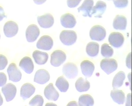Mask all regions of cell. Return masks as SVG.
<instances>
[{
  "label": "cell",
  "mask_w": 132,
  "mask_h": 106,
  "mask_svg": "<svg viewBox=\"0 0 132 106\" xmlns=\"http://www.w3.org/2000/svg\"><path fill=\"white\" fill-rule=\"evenodd\" d=\"M60 39L61 41L64 45L71 46L76 41L77 34L72 30H64L61 33Z\"/></svg>",
  "instance_id": "6da1fadb"
},
{
  "label": "cell",
  "mask_w": 132,
  "mask_h": 106,
  "mask_svg": "<svg viewBox=\"0 0 132 106\" xmlns=\"http://www.w3.org/2000/svg\"><path fill=\"white\" fill-rule=\"evenodd\" d=\"M106 35L105 28L100 25L94 26L90 30V37L93 40L102 41L105 39Z\"/></svg>",
  "instance_id": "7a4b0ae2"
},
{
  "label": "cell",
  "mask_w": 132,
  "mask_h": 106,
  "mask_svg": "<svg viewBox=\"0 0 132 106\" xmlns=\"http://www.w3.org/2000/svg\"><path fill=\"white\" fill-rule=\"evenodd\" d=\"M100 66L101 69L107 74H109L117 69L118 64L114 59L105 58L101 62Z\"/></svg>",
  "instance_id": "3957f363"
},
{
  "label": "cell",
  "mask_w": 132,
  "mask_h": 106,
  "mask_svg": "<svg viewBox=\"0 0 132 106\" xmlns=\"http://www.w3.org/2000/svg\"><path fill=\"white\" fill-rule=\"evenodd\" d=\"M67 56L64 51L57 50L54 51L51 55L50 63L54 67H59L65 62Z\"/></svg>",
  "instance_id": "277c9868"
},
{
  "label": "cell",
  "mask_w": 132,
  "mask_h": 106,
  "mask_svg": "<svg viewBox=\"0 0 132 106\" xmlns=\"http://www.w3.org/2000/svg\"><path fill=\"white\" fill-rule=\"evenodd\" d=\"M62 72L67 78L74 79L78 74V67L74 63L68 62L63 66Z\"/></svg>",
  "instance_id": "5b68a950"
},
{
  "label": "cell",
  "mask_w": 132,
  "mask_h": 106,
  "mask_svg": "<svg viewBox=\"0 0 132 106\" xmlns=\"http://www.w3.org/2000/svg\"><path fill=\"white\" fill-rule=\"evenodd\" d=\"M10 80L14 82H18L21 79L22 74L15 63H10L7 69Z\"/></svg>",
  "instance_id": "8992f818"
},
{
  "label": "cell",
  "mask_w": 132,
  "mask_h": 106,
  "mask_svg": "<svg viewBox=\"0 0 132 106\" xmlns=\"http://www.w3.org/2000/svg\"><path fill=\"white\" fill-rule=\"evenodd\" d=\"M40 34V31L35 24L29 25L26 30V39L28 42H32L37 40Z\"/></svg>",
  "instance_id": "52a82bcc"
},
{
  "label": "cell",
  "mask_w": 132,
  "mask_h": 106,
  "mask_svg": "<svg viewBox=\"0 0 132 106\" xmlns=\"http://www.w3.org/2000/svg\"><path fill=\"white\" fill-rule=\"evenodd\" d=\"M108 41L114 47L119 48L123 46L125 38L123 35L119 32H113L109 36Z\"/></svg>",
  "instance_id": "ba28073f"
},
{
  "label": "cell",
  "mask_w": 132,
  "mask_h": 106,
  "mask_svg": "<svg viewBox=\"0 0 132 106\" xmlns=\"http://www.w3.org/2000/svg\"><path fill=\"white\" fill-rule=\"evenodd\" d=\"M19 31V26L16 22L9 21L5 23L3 27V32L5 36L9 38L13 37Z\"/></svg>",
  "instance_id": "9c48e42d"
},
{
  "label": "cell",
  "mask_w": 132,
  "mask_h": 106,
  "mask_svg": "<svg viewBox=\"0 0 132 106\" xmlns=\"http://www.w3.org/2000/svg\"><path fill=\"white\" fill-rule=\"evenodd\" d=\"M53 46V41L50 36L47 35H43L36 43V47L39 49L45 51L50 50Z\"/></svg>",
  "instance_id": "30bf717a"
},
{
  "label": "cell",
  "mask_w": 132,
  "mask_h": 106,
  "mask_svg": "<svg viewBox=\"0 0 132 106\" xmlns=\"http://www.w3.org/2000/svg\"><path fill=\"white\" fill-rule=\"evenodd\" d=\"M2 92L7 102L11 101L14 99L16 93V87L13 84L9 83L6 84L2 88Z\"/></svg>",
  "instance_id": "8fae6325"
},
{
  "label": "cell",
  "mask_w": 132,
  "mask_h": 106,
  "mask_svg": "<svg viewBox=\"0 0 132 106\" xmlns=\"http://www.w3.org/2000/svg\"><path fill=\"white\" fill-rule=\"evenodd\" d=\"M37 20L40 26L45 28L52 27L54 22V18L50 13H46L41 16H38Z\"/></svg>",
  "instance_id": "7c38bea8"
},
{
  "label": "cell",
  "mask_w": 132,
  "mask_h": 106,
  "mask_svg": "<svg viewBox=\"0 0 132 106\" xmlns=\"http://www.w3.org/2000/svg\"><path fill=\"white\" fill-rule=\"evenodd\" d=\"M50 75L47 71L45 69L38 70L36 73L34 81L40 85H44L49 81Z\"/></svg>",
  "instance_id": "4fadbf2b"
},
{
  "label": "cell",
  "mask_w": 132,
  "mask_h": 106,
  "mask_svg": "<svg viewBox=\"0 0 132 106\" xmlns=\"http://www.w3.org/2000/svg\"><path fill=\"white\" fill-rule=\"evenodd\" d=\"M60 21L62 26L66 28H72L76 24L75 17L69 13L62 15L61 17Z\"/></svg>",
  "instance_id": "5bb4252c"
},
{
  "label": "cell",
  "mask_w": 132,
  "mask_h": 106,
  "mask_svg": "<svg viewBox=\"0 0 132 106\" xmlns=\"http://www.w3.org/2000/svg\"><path fill=\"white\" fill-rule=\"evenodd\" d=\"M19 66L27 73L30 74L34 71V66L32 59L28 56H25L20 61Z\"/></svg>",
  "instance_id": "9a60e30c"
},
{
  "label": "cell",
  "mask_w": 132,
  "mask_h": 106,
  "mask_svg": "<svg viewBox=\"0 0 132 106\" xmlns=\"http://www.w3.org/2000/svg\"><path fill=\"white\" fill-rule=\"evenodd\" d=\"M80 67L82 74L86 77H91L95 70L94 64L88 60L82 61L81 63Z\"/></svg>",
  "instance_id": "2e32d148"
},
{
  "label": "cell",
  "mask_w": 132,
  "mask_h": 106,
  "mask_svg": "<svg viewBox=\"0 0 132 106\" xmlns=\"http://www.w3.org/2000/svg\"><path fill=\"white\" fill-rule=\"evenodd\" d=\"M106 8V4L102 1H98L96 5L93 7L91 11V16L93 15L96 18H102V15L105 11Z\"/></svg>",
  "instance_id": "e0dca14e"
},
{
  "label": "cell",
  "mask_w": 132,
  "mask_h": 106,
  "mask_svg": "<svg viewBox=\"0 0 132 106\" xmlns=\"http://www.w3.org/2000/svg\"><path fill=\"white\" fill-rule=\"evenodd\" d=\"M45 97L48 100L56 101L59 97V93L54 87L53 83H50L44 90Z\"/></svg>",
  "instance_id": "ac0fdd59"
},
{
  "label": "cell",
  "mask_w": 132,
  "mask_h": 106,
  "mask_svg": "<svg viewBox=\"0 0 132 106\" xmlns=\"http://www.w3.org/2000/svg\"><path fill=\"white\" fill-rule=\"evenodd\" d=\"M35 91V88L32 85L27 83L22 85L21 88L20 96L24 100L29 99Z\"/></svg>",
  "instance_id": "d6986e66"
},
{
  "label": "cell",
  "mask_w": 132,
  "mask_h": 106,
  "mask_svg": "<svg viewBox=\"0 0 132 106\" xmlns=\"http://www.w3.org/2000/svg\"><path fill=\"white\" fill-rule=\"evenodd\" d=\"M94 4V2L93 1L86 0L84 1L81 6L78 9V12L80 13L82 12L83 13L82 16L84 17L89 16L92 17L90 14Z\"/></svg>",
  "instance_id": "ffe728a7"
},
{
  "label": "cell",
  "mask_w": 132,
  "mask_h": 106,
  "mask_svg": "<svg viewBox=\"0 0 132 106\" xmlns=\"http://www.w3.org/2000/svg\"><path fill=\"white\" fill-rule=\"evenodd\" d=\"M32 56L35 63L39 65H44L47 62L48 59L47 53L38 50L33 52Z\"/></svg>",
  "instance_id": "44dd1931"
},
{
  "label": "cell",
  "mask_w": 132,
  "mask_h": 106,
  "mask_svg": "<svg viewBox=\"0 0 132 106\" xmlns=\"http://www.w3.org/2000/svg\"><path fill=\"white\" fill-rule=\"evenodd\" d=\"M127 25V19L125 16L118 15L114 19L113 28L116 30H125Z\"/></svg>",
  "instance_id": "7402d4cb"
},
{
  "label": "cell",
  "mask_w": 132,
  "mask_h": 106,
  "mask_svg": "<svg viewBox=\"0 0 132 106\" xmlns=\"http://www.w3.org/2000/svg\"><path fill=\"white\" fill-rule=\"evenodd\" d=\"M111 96L114 101L119 104H123L125 101V95L122 90L114 89L111 91Z\"/></svg>",
  "instance_id": "603a6c76"
},
{
  "label": "cell",
  "mask_w": 132,
  "mask_h": 106,
  "mask_svg": "<svg viewBox=\"0 0 132 106\" xmlns=\"http://www.w3.org/2000/svg\"><path fill=\"white\" fill-rule=\"evenodd\" d=\"M75 87L78 92H86L88 91L90 87V82L87 79L82 77H80L75 83Z\"/></svg>",
  "instance_id": "cb8c5ba5"
},
{
  "label": "cell",
  "mask_w": 132,
  "mask_h": 106,
  "mask_svg": "<svg viewBox=\"0 0 132 106\" xmlns=\"http://www.w3.org/2000/svg\"><path fill=\"white\" fill-rule=\"evenodd\" d=\"M126 78V75L123 71H120L116 74L112 82V87L114 89H116L123 85Z\"/></svg>",
  "instance_id": "d4e9b609"
},
{
  "label": "cell",
  "mask_w": 132,
  "mask_h": 106,
  "mask_svg": "<svg viewBox=\"0 0 132 106\" xmlns=\"http://www.w3.org/2000/svg\"><path fill=\"white\" fill-rule=\"evenodd\" d=\"M100 46L97 42H91L88 43L86 48V52L91 57L97 56L98 54Z\"/></svg>",
  "instance_id": "484cf974"
},
{
  "label": "cell",
  "mask_w": 132,
  "mask_h": 106,
  "mask_svg": "<svg viewBox=\"0 0 132 106\" xmlns=\"http://www.w3.org/2000/svg\"><path fill=\"white\" fill-rule=\"evenodd\" d=\"M78 103L80 106H93L94 105V100L90 95H82L79 98Z\"/></svg>",
  "instance_id": "4316f807"
},
{
  "label": "cell",
  "mask_w": 132,
  "mask_h": 106,
  "mask_svg": "<svg viewBox=\"0 0 132 106\" xmlns=\"http://www.w3.org/2000/svg\"><path fill=\"white\" fill-rule=\"evenodd\" d=\"M55 86L61 92L64 93L67 92L69 87L68 81L63 76H60L58 78L55 83Z\"/></svg>",
  "instance_id": "83f0119b"
},
{
  "label": "cell",
  "mask_w": 132,
  "mask_h": 106,
  "mask_svg": "<svg viewBox=\"0 0 132 106\" xmlns=\"http://www.w3.org/2000/svg\"><path fill=\"white\" fill-rule=\"evenodd\" d=\"M113 49L108 43H105L101 46V54L102 56L106 58L112 57L113 55Z\"/></svg>",
  "instance_id": "f1b7e54d"
},
{
  "label": "cell",
  "mask_w": 132,
  "mask_h": 106,
  "mask_svg": "<svg viewBox=\"0 0 132 106\" xmlns=\"http://www.w3.org/2000/svg\"><path fill=\"white\" fill-rule=\"evenodd\" d=\"M44 103V100L42 96L37 95L35 96L29 102L31 106H43Z\"/></svg>",
  "instance_id": "f546056e"
},
{
  "label": "cell",
  "mask_w": 132,
  "mask_h": 106,
  "mask_svg": "<svg viewBox=\"0 0 132 106\" xmlns=\"http://www.w3.org/2000/svg\"><path fill=\"white\" fill-rule=\"evenodd\" d=\"M114 4L116 7L119 8H123L127 6L128 5V1L127 0L123 1H113Z\"/></svg>",
  "instance_id": "4dcf8cb0"
},
{
  "label": "cell",
  "mask_w": 132,
  "mask_h": 106,
  "mask_svg": "<svg viewBox=\"0 0 132 106\" xmlns=\"http://www.w3.org/2000/svg\"><path fill=\"white\" fill-rule=\"evenodd\" d=\"M8 64L6 57L2 54H0V70L5 69Z\"/></svg>",
  "instance_id": "1f68e13d"
},
{
  "label": "cell",
  "mask_w": 132,
  "mask_h": 106,
  "mask_svg": "<svg viewBox=\"0 0 132 106\" xmlns=\"http://www.w3.org/2000/svg\"><path fill=\"white\" fill-rule=\"evenodd\" d=\"M7 80L6 75L4 73L0 72V87L5 86Z\"/></svg>",
  "instance_id": "d6a6232c"
},
{
  "label": "cell",
  "mask_w": 132,
  "mask_h": 106,
  "mask_svg": "<svg viewBox=\"0 0 132 106\" xmlns=\"http://www.w3.org/2000/svg\"><path fill=\"white\" fill-rule=\"evenodd\" d=\"M81 1H67V5L70 8L75 7L77 6Z\"/></svg>",
  "instance_id": "836d02e7"
},
{
  "label": "cell",
  "mask_w": 132,
  "mask_h": 106,
  "mask_svg": "<svg viewBox=\"0 0 132 106\" xmlns=\"http://www.w3.org/2000/svg\"><path fill=\"white\" fill-rule=\"evenodd\" d=\"M131 53H129L127 55L126 60L127 66L129 69H131Z\"/></svg>",
  "instance_id": "e575fe53"
},
{
  "label": "cell",
  "mask_w": 132,
  "mask_h": 106,
  "mask_svg": "<svg viewBox=\"0 0 132 106\" xmlns=\"http://www.w3.org/2000/svg\"><path fill=\"white\" fill-rule=\"evenodd\" d=\"M6 17L3 8L0 6V21H1L4 18Z\"/></svg>",
  "instance_id": "d590c367"
},
{
  "label": "cell",
  "mask_w": 132,
  "mask_h": 106,
  "mask_svg": "<svg viewBox=\"0 0 132 106\" xmlns=\"http://www.w3.org/2000/svg\"><path fill=\"white\" fill-rule=\"evenodd\" d=\"M126 106H131V93L127 95Z\"/></svg>",
  "instance_id": "8d00e7d4"
},
{
  "label": "cell",
  "mask_w": 132,
  "mask_h": 106,
  "mask_svg": "<svg viewBox=\"0 0 132 106\" xmlns=\"http://www.w3.org/2000/svg\"><path fill=\"white\" fill-rule=\"evenodd\" d=\"M67 106H80L79 104L77 103V102L75 101H72L70 102L68 104H67Z\"/></svg>",
  "instance_id": "74e56055"
},
{
  "label": "cell",
  "mask_w": 132,
  "mask_h": 106,
  "mask_svg": "<svg viewBox=\"0 0 132 106\" xmlns=\"http://www.w3.org/2000/svg\"><path fill=\"white\" fill-rule=\"evenodd\" d=\"M46 1H34L35 3L37 4H42L43 3L45 2Z\"/></svg>",
  "instance_id": "f35d334b"
},
{
  "label": "cell",
  "mask_w": 132,
  "mask_h": 106,
  "mask_svg": "<svg viewBox=\"0 0 132 106\" xmlns=\"http://www.w3.org/2000/svg\"><path fill=\"white\" fill-rule=\"evenodd\" d=\"M45 106H57L56 104L51 102V103H47L45 105Z\"/></svg>",
  "instance_id": "ab89813d"
},
{
  "label": "cell",
  "mask_w": 132,
  "mask_h": 106,
  "mask_svg": "<svg viewBox=\"0 0 132 106\" xmlns=\"http://www.w3.org/2000/svg\"><path fill=\"white\" fill-rule=\"evenodd\" d=\"M3 99L2 96L1 94L0 93V106L2 105L3 104Z\"/></svg>",
  "instance_id": "60d3db41"
},
{
  "label": "cell",
  "mask_w": 132,
  "mask_h": 106,
  "mask_svg": "<svg viewBox=\"0 0 132 106\" xmlns=\"http://www.w3.org/2000/svg\"><path fill=\"white\" fill-rule=\"evenodd\" d=\"M0 39H1V35H0Z\"/></svg>",
  "instance_id": "b9f144b4"
}]
</instances>
